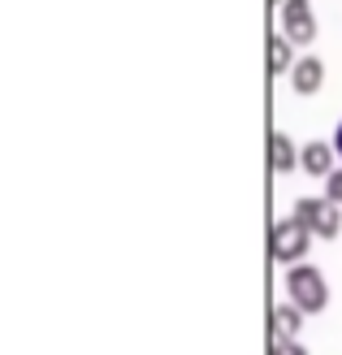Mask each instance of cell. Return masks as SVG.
I'll return each instance as SVG.
<instances>
[{
    "label": "cell",
    "mask_w": 342,
    "mask_h": 355,
    "mask_svg": "<svg viewBox=\"0 0 342 355\" xmlns=\"http://www.w3.org/2000/svg\"><path fill=\"white\" fill-rule=\"evenodd\" d=\"M325 200H334V204L342 208V165H338V169L325 178Z\"/></svg>",
    "instance_id": "11"
},
{
    "label": "cell",
    "mask_w": 342,
    "mask_h": 355,
    "mask_svg": "<svg viewBox=\"0 0 342 355\" xmlns=\"http://www.w3.org/2000/svg\"><path fill=\"white\" fill-rule=\"evenodd\" d=\"M308 247H312V230L303 225L299 217H282L273 221V234H268V256H273L277 264H303V256H308Z\"/></svg>",
    "instance_id": "2"
},
{
    "label": "cell",
    "mask_w": 342,
    "mask_h": 355,
    "mask_svg": "<svg viewBox=\"0 0 342 355\" xmlns=\"http://www.w3.org/2000/svg\"><path fill=\"white\" fill-rule=\"evenodd\" d=\"M325 87V61L320 57H299L291 69V92L295 96H316Z\"/></svg>",
    "instance_id": "7"
},
{
    "label": "cell",
    "mask_w": 342,
    "mask_h": 355,
    "mask_svg": "<svg viewBox=\"0 0 342 355\" xmlns=\"http://www.w3.org/2000/svg\"><path fill=\"white\" fill-rule=\"evenodd\" d=\"M334 152H338V161H342V121H338V130H334Z\"/></svg>",
    "instance_id": "12"
},
{
    "label": "cell",
    "mask_w": 342,
    "mask_h": 355,
    "mask_svg": "<svg viewBox=\"0 0 342 355\" xmlns=\"http://www.w3.org/2000/svg\"><path fill=\"white\" fill-rule=\"evenodd\" d=\"M268 5H277V9H282V5H286V0H268Z\"/></svg>",
    "instance_id": "13"
},
{
    "label": "cell",
    "mask_w": 342,
    "mask_h": 355,
    "mask_svg": "<svg viewBox=\"0 0 342 355\" xmlns=\"http://www.w3.org/2000/svg\"><path fill=\"white\" fill-rule=\"evenodd\" d=\"M282 35L295 48H308L316 40V9H312V0H286V5H282Z\"/></svg>",
    "instance_id": "4"
},
{
    "label": "cell",
    "mask_w": 342,
    "mask_h": 355,
    "mask_svg": "<svg viewBox=\"0 0 342 355\" xmlns=\"http://www.w3.org/2000/svg\"><path fill=\"white\" fill-rule=\"evenodd\" d=\"M291 217H299L312 230V239H338L342 234V208L325 195H299L291 204Z\"/></svg>",
    "instance_id": "3"
},
{
    "label": "cell",
    "mask_w": 342,
    "mask_h": 355,
    "mask_svg": "<svg viewBox=\"0 0 342 355\" xmlns=\"http://www.w3.org/2000/svg\"><path fill=\"white\" fill-rule=\"evenodd\" d=\"M295 44L291 40H286V35L277 31V35H268V74H273V78H282V74H291V69H295Z\"/></svg>",
    "instance_id": "9"
},
{
    "label": "cell",
    "mask_w": 342,
    "mask_h": 355,
    "mask_svg": "<svg viewBox=\"0 0 342 355\" xmlns=\"http://www.w3.org/2000/svg\"><path fill=\"white\" fill-rule=\"evenodd\" d=\"M268 355H308V347H303L299 338H273Z\"/></svg>",
    "instance_id": "10"
},
{
    "label": "cell",
    "mask_w": 342,
    "mask_h": 355,
    "mask_svg": "<svg viewBox=\"0 0 342 355\" xmlns=\"http://www.w3.org/2000/svg\"><path fill=\"white\" fill-rule=\"evenodd\" d=\"M299 169L308 173V178H330L338 169L334 139H312V144H299Z\"/></svg>",
    "instance_id": "5"
},
{
    "label": "cell",
    "mask_w": 342,
    "mask_h": 355,
    "mask_svg": "<svg viewBox=\"0 0 342 355\" xmlns=\"http://www.w3.org/2000/svg\"><path fill=\"white\" fill-rule=\"evenodd\" d=\"M268 169H273L277 178H286V173L299 169V144H295L286 130H273V135H268Z\"/></svg>",
    "instance_id": "6"
},
{
    "label": "cell",
    "mask_w": 342,
    "mask_h": 355,
    "mask_svg": "<svg viewBox=\"0 0 342 355\" xmlns=\"http://www.w3.org/2000/svg\"><path fill=\"white\" fill-rule=\"evenodd\" d=\"M303 316H308V312H299L291 299H286V304H277L273 312H268V329H273V338H299Z\"/></svg>",
    "instance_id": "8"
},
{
    "label": "cell",
    "mask_w": 342,
    "mask_h": 355,
    "mask_svg": "<svg viewBox=\"0 0 342 355\" xmlns=\"http://www.w3.org/2000/svg\"><path fill=\"white\" fill-rule=\"evenodd\" d=\"M286 299L299 308V312H308V316H316V312H325L330 308V282H325V273L316 269V264H291L286 269Z\"/></svg>",
    "instance_id": "1"
}]
</instances>
